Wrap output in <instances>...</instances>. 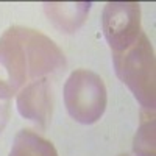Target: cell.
I'll use <instances>...</instances> for the list:
<instances>
[{
	"label": "cell",
	"mask_w": 156,
	"mask_h": 156,
	"mask_svg": "<svg viewBox=\"0 0 156 156\" xmlns=\"http://www.w3.org/2000/svg\"><path fill=\"white\" fill-rule=\"evenodd\" d=\"M9 156H58V151L47 139L30 129H22L12 140Z\"/></svg>",
	"instance_id": "obj_7"
},
{
	"label": "cell",
	"mask_w": 156,
	"mask_h": 156,
	"mask_svg": "<svg viewBox=\"0 0 156 156\" xmlns=\"http://www.w3.org/2000/svg\"><path fill=\"white\" fill-rule=\"evenodd\" d=\"M90 3H45V11L58 28L72 33L84 22Z\"/></svg>",
	"instance_id": "obj_6"
},
{
	"label": "cell",
	"mask_w": 156,
	"mask_h": 156,
	"mask_svg": "<svg viewBox=\"0 0 156 156\" xmlns=\"http://www.w3.org/2000/svg\"><path fill=\"white\" fill-rule=\"evenodd\" d=\"M53 97L51 87L47 80H36L23 86L17 94V109L22 117L37 123H45L50 120Z\"/></svg>",
	"instance_id": "obj_5"
},
{
	"label": "cell",
	"mask_w": 156,
	"mask_h": 156,
	"mask_svg": "<svg viewBox=\"0 0 156 156\" xmlns=\"http://www.w3.org/2000/svg\"><path fill=\"white\" fill-rule=\"evenodd\" d=\"M134 153L137 156H154V117L153 112L142 114V120L134 137Z\"/></svg>",
	"instance_id": "obj_8"
},
{
	"label": "cell",
	"mask_w": 156,
	"mask_h": 156,
	"mask_svg": "<svg viewBox=\"0 0 156 156\" xmlns=\"http://www.w3.org/2000/svg\"><path fill=\"white\" fill-rule=\"evenodd\" d=\"M103 33L112 53H120L128 47H131L142 34L139 3H108L103 11Z\"/></svg>",
	"instance_id": "obj_4"
},
{
	"label": "cell",
	"mask_w": 156,
	"mask_h": 156,
	"mask_svg": "<svg viewBox=\"0 0 156 156\" xmlns=\"http://www.w3.org/2000/svg\"><path fill=\"white\" fill-rule=\"evenodd\" d=\"M64 103L76 122L94 123L105 112L106 87L103 80L86 69L70 73L64 86Z\"/></svg>",
	"instance_id": "obj_3"
},
{
	"label": "cell",
	"mask_w": 156,
	"mask_h": 156,
	"mask_svg": "<svg viewBox=\"0 0 156 156\" xmlns=\"http://www.w3.org/2000/svg\"><path fill=\"white\" fill-rule=\"evenodd\" d=\"M115 73L129 87L137 101L148 111L154 108V56L148 37L139 39L120 53H112Z\"/></svg>",
	"instance_id": "obj_2"
},
{
	"label": "cell",
	"mask_w": 156,
	"mask_h": 156,
	"mask_svg": "<svg viewBox=\"0 0 156 156\" xmlns=\"http://www.w3.org/2000/svg\"><path fill=\"white\" fill-rule=\"evenodd\" d=\"M62 51L31 28L11 27L0 37V98H9L33 78L64 66Z\"/></svg>",
	"instance_id": "obj_1"
},
{
	"label": "cell",
	"mask_w": 156,
	"mask_h": 156,
	"mask_svg": "<svg viewBox=\"0 0 156 156\" xmlns=\"http://www.w3.org/2000/svg\"><path fill=\"white\" fill-rule=\"evenodd\" d=\"M120 156H129V154H120Z\"/></svg>",
	"instance_id": "obj_9"
}]
</instances>
